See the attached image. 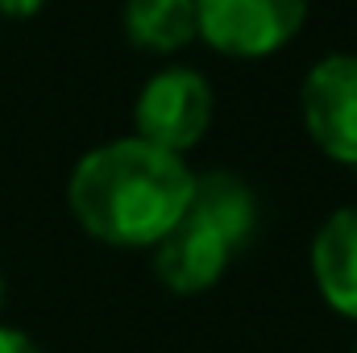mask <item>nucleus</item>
<instances>
[{
	"mask_svg": "<svg viewBox=\"0 0 357 353\" xmlns=\"http://www.w3.org/2000/svg\"><path fill=\"white\" fill-rule=\"evenodd\" d=\"M75 220L108 246H158L162 233L187 212L191 171L178 154L125 137L91 150L67 187Z\"/></svg>",
	"mask_w": 357,
	"mask_h": 353,
	"instance_id": "1",
	"label": "nucleus"
},
{
	"mask_svg": "<svg viewBox=\"0 0 357 353\" xmlns=\"http://www.w3.org/2000/svg\"><path fill=\"white\" fill-rule=\"evenodd\" d=\"M307 17V0H195L199 38L229 59H266Z\"/></svg>",
	"mask_w": 357,
	"mask_h": 353,
	"instance_id": "2",
	"label": "nucleus"
},
{
	"mask_svg": "<svg viewBox=\"0 0 357 353\" xmlns=\"http://www.w3.org/2000/svg\"><path fill=\"white\" fill-rule=\"evenodd\" d=\"M133 121L142 142L162 146L171 154L191 150L212 121V91L195 71H162L137 96Z\"/></svg>",
	"mask_w": 357,
	"mask_h": 353,
	"instance_id": "3",
	"label": "nucleus"
},
{
	"mask_svg": "<svg viewBox=\"0 0 357 353\" xmlns=\"http://www.w3.org/2000/svg\"><path fill=\"white\" fill-rule=\"evenodd\" d=\"M303 125L312 142L337 158L357 167V59L333 54L316 63L303 80Z\"/></svg>",
	"mask_w": 357,
	"mask_h": 353,
	"instance_id": "4",
	"label": "nucleus"
},
{
	"mask_svg": "<svg viewBox=\"0 0 357 353\" xmlns=\"http://www.w3.org/2000/svg\"><path fill=\"white\" fill-rule=\"evenodd\" d=\"M229 254H233V246L208 220H199L195 212H183L154 250V270L167 283V291L195 295V291H208L225 274Z\"/></svg>",
	"mask_w": 357,
	"mask_h": 353,
	"instance_id": "5",
	"label": "nucleus"
},
{
	"mask_svg": "<svg viewBox=\"0 0 357 353\" xmlns=\"http://www.w3.org/2000/svg\"><path fill=\"white\" fill-rule=\"evenodd\" d=\"M312 270L324 299L337 312L357 316V208L328 216L312 246Z\"/></svg>",
	"mask_w": 357,
	"mask_h": 353,
	"instance_id": "6",
	"label": "nucleus"
},
{
	"mask_svg": "<svg viewBox=\"0 0 357 353\" xmlns=\"http://www.w3.org/2000/svg\"><path fill=\"white\" fill-rule=\"evenodd\" d=\"M187 212H195L199 220H208L233 250L254 233V195L241 179L225 175V171H208V175H191V200Z\"/></svg>",
	"mask_w": 357,
	"mask_h": 353,
	"instance_id": "7",
	"label": "nucleus"
},
{
	"mask_svg": "<svg viewBox=\"0 0 357 353\" xmlns=\"http://www.w3.org/2000/svg\"><path fill=\"white\" fill-rule=\"evenodd\" d=\"M125 33L142 50L171 54L199 33L195 29V0H129L125 4Z\"/></svg>",
	"mask_w": 357,
	"mask_h": 353,
	"instance_id": "8",
	"label": "nucleus"
},
{
	"mask_svg": "<svg viewBox=\"0 0 357 353\" xmlns=\"http://www.w3.org/2000/svg\"><path fill=\"white\" fill-rule=\"evenodd\" d=\"M0 353H42L25 333H13V329H0Z\"/></svg>",
	"mask_w": 357,
	"mask_h": 353,
	"instance_id": "9",
	"label": "nucleus"
},
{
	"mask_svg": "<svg viewBox=\"0 0 357 353\" xmlns=\"http://www.w3.org/2000/svg\"><path fill=\"white\" fill-rule=\"evenodd\" d=\"M38 8H42V0H0L4 17H33Z\"/></svg>",
	"mask_w": 357,
	"mask_h": 353,
	"instance_id": "10",
	"label": "nucleus"
},
{
	"mask_svg": "<svg viewBox=\"0 0 357 353\" xmlns=\"http://www.w3.org/2000/svg\"><path fill=\"white\" fill-rule=\"evenodd\" d=\"M0 295H4V287H0Z\"/></svg>",
	"mask_w": 357,
	"mask_h": 353,
	"instance_id": "11",
	"label": "nucleus"
}]
</instances>
